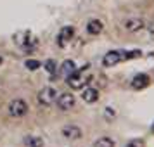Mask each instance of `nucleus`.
I'll use <instances>...</instances> for the list:
<instances>
[{
    "label": "nucleus",
    "instance_id": "f257e3e1",
    "mask_svg": "<svg viewBox=\"0 0 154 147\" xmlns=\"http://www.w3.org/2000/svg\"><path fill=\"white\" fill-rule=\"evenodd\" d=\"M7 112L12 118H23L28 112V104L23 99H12L7 106Z\"/></svg>",
    "mask_w": 154,
    "mask_h": 147
},
{
    "label": "nucleus",
    "instance_id": "f03ea898",
    "mask_svg": "<svg viewBox=\"0 0 154 147\" xmlns=\"http://www.w3.org/2000/svg\"><path fill=\"white\" fill-rule=\"evenodd\" d=\"M123 59H125V52L123 50H109L102 57V64H104L106 68H112V66H116L118 63H121Z\"/></svg>",
    "mask_w": 154,
    "mask_h": 147
},
{
    "label": "nucleus",
    "instance_id": "7ed1b4c3",
    "mask_svg": "<svg viewBox=\"0 0 154 147\" xmlns=\"http://www.w3.org/2000/svg\"><path fill=\"white\" fill-rule=\"evenodd\" d=\"M36 99H38V102L42 106H50L57 99V90L54 87H45V88H42L38 92V97Z\"/></svg>",
    "mask_w": 154,
    "mask_h": 147
},
{
    "label": "nucleus",
    "instance_id": "20e7f679",
    "mask_svg": "<svg viewBox=\"0 0 154 147\" xmlns=\"http://www.w3.org/2000/svg\"><path fill=\"white\" fill-rule=\"evenodd\" d=\"M66 81H68V85H69L71 88L80 90V88H83L85 85H87V81H88V80H87V76H82V75H80V71H75V73L68 75Z\"/></svg>",
    "mask_w": 154,
    "mask_h": 147
},
{
    "label": "nucleus",
    "instance_id": "39448f33",
    "mask_svg": "<svg viewBox=\"0 0 154 147\" xmlns=\"http://www.w3.org/2000/svg\"><path fill=\"white\" fill-rule=\"evenodd\" d=\"M57 107L61 109V111H69L75 107L76 104V100H75V95H71V93H61V95H57Z\"/></svg>",
    "mask_w": 154,
    "mask_h": 147
},
{
    "label": "nucleus",
    "instance_id": "423d86ee",
    "mask_svg": "<svg viewBox=\"0 0 154 147\" xmlns=\"http://www.w3.org/2000/svg\"><path fill=\"white\" fill-rule=\"evenodd\" d=\"M63 132V137H66L68 140H78L82 139V128L76 125H66L61 130Z\"/></svg>",
    "mask_w": 154,
    "mask_h": 147
},
{
    "label": "nucleus",
    "instance_id": "0eeeda50",
    "mask_svg": "<svg viewBox=\"0 0 154 147\" xmlns=\"http://www.w3.org/2000/svg\"><path fill=\"white\" fill-rule=\"evenodd\" d=\"M146 26V23L142 21L140 17H130L125 21V29L130 31V33H135V31H140V29Z\"/></svg>",
    "mask_w": 154,
    "mask_h": 147
},
{
    "label": "nucleus",
    "instance_id": "6e6552de",
    "mask_svg": "<svg viewBox=\"0 0 154 147\" xmlns=\"http://www.w3.org/2000/svg\"><path fill=\"white\" fill-rule=\"evenodd\" d=\"M102 29H104V24L99 19H90L87 23V33L88 35H99V33H102Z\"/></svg>",
    "mask_w": 154,
    "mask_h": 147
},
{
    "label": "nucleus",
    "instance_id": "1a4fd4ad",
    "mask_svg": "<svg viewBox=\"0 0 154 147\" xmlns=\"http://www.w3.org/2000/svg\"><path fill=\"white\" fill-rule=\"evenodd\" d=\"M149 81H151V78L147 76V75H137V76L133 78L132 87L135 88V90H140V88L147 87V85H149Z\"/></svg>",
    "mask_w": 154,
    "mask_h": 147
},
{
    "label": "nucleus",
    "instance_id": "9d476101",
    "mask_svg": "<svg viewBox=\"0 0 154 147\" xmlns=\"http://www.w3.org/2000/svg\"><path fill=\"white\" fill-rule=\"evenodd\" d=\"M83 100L85 102H88V104H94V102H97L99 100V92L95 90V88H87V90H83Z\"/></svg>",
    "mask_w": 154,
    "mask_h": 147
},
{
    "label": "nucleus",
    "instance_id": "9b49d317",
    "mask_svg": "<svg viewBox=\"0 0 154 147\" xmlns=\"http://www.w3.org/2000/svg\"><path fill=\"white\" fill-rule=\"evenodd\" d=\"M73 35H75V28L73 26H64L63 29H61V33H59V43L64 42V40H71L73 38Z\"/></svg>",
    "mask_w": 154,
    "mask_h": 147
},
{
    "label": "nucleus",
    "instance_id": "f8f14e48",
    "mask_svg": "<svg viewBox=\"0 0 154 147\" xmlns=\"http://www.w3.org/2000/svg\"><path fill=\"white\" fill-rule=\"evenodd\" d=\"M24 145L26 147H43V140L40 137L28 135V137H24Z\"/></svg>",
    "mask_w": 154,
    "mask_h": 147
},
{
    "label": "nucleus",
    "instance_id": "ddd939ff",
    "mask_svg": "<svg viewBox=\"0 0 154 147\" xmlns=\"http://www.w3.org/2000/svg\"><path fill=\"white\" fill-rule=\"evenodd\" d=\"M61 71H63L64 75H71V73H75V71H76V64H75V61L66 59V61L61 64Z\"/></svg>",
    "mask_w": 154,
    "mask_h": 147
},
{
    "label": "nucleus",
    "instance_id": "4468645a",
    "mask_svg": "<svg viewBox=\"0 0 154 147\" xmlns=\"http://www.w3.org/2000/svg\"><path fill=\"white\" fill-rule=\"evenodd\" d=\"M94 147H114V140L109 137H100L99 140H95Z\"/></svg>",
    "mask_w": 154,
    "mask_h": 147
},
{
    "label": "nucleus",
    "instance_id": "2eb2a0df",
    "mask_svg": "<svg viewBox=\"0 0 154 147\" xmlns=\"http://www.w3.org/2000/svg\"><path fill=\"white\" fill-rule=\"evenodd\" d=\"M24 66H26L29 71H35V69L40 68V61H36V59H28V61L24 63Z\"/></svg>",
    "mask_w": 154,
    "mask_h": 147
},
{
    "label": "nucleus",
    "instance_id": "dca6fc26",
    "mask_svg": "<svg viewBox=\"0 0 154 147\" xmlns=\"http://www.w3.org/2000/svg\"><path fill=\"white\" fill-rule=\"evenodd\" d=\"M56 68H57V63L56 61H52V59H49V61L45 63V69L49 71V73H52V75L56 73Z\"/></svg>",
    "mask_w": 154,
    "mask_h": 147
},
{
    "label": "nucleus",
    "instance_id": "f3484780",
    "mask_svg": "<svg viewBox=\"0 0 154 147\" xmlns=\"http://www.w3.org/2000/svg\"><path fill=\"white\" fill-rule=\"evenodd\" d=\"M125 147H146V142L140 139H135V140H130Z\"/></svg>",
    "mask_w": 154,
    "mask_h": 147
},
{
    "label": "nucleus",
    "instance_id": "a211bd4d",
    "mask_svg": "<svg viewBox=\"0 0 154 147\" xmlns=\"http://www.w3.org/2000/svg\"><path fill=\"white\" fill-rule=\"evenodd\" d=\"M146 28H147V31H149L151 35H154V21H152V23H149V24H147Z\"/></svg>",
    "mask_w": 154,
    "mask_h": 147
},
{
    "label": "nucleus",
    "instance_id": "6ab92c4d",
    "mask_svg": "<svg viewBox=\"0 0 154 147\" xmlns=\"http://www.w3.org/2000/svg\"><path fill=\"white\" fill-rule=\"evenodd\" d=\"M0 63H2V59H0Z\"/></svg>",
    "mask_w": 154,
    "mask_h": 147
},
{
    "label": "nucleus",
    "instance_id": "aec40b11",
    "mask_svg": "<svg viewBox=\"0 0 154 147\" xmlns=\"http://www.w3.org/2000/svg\"><path fill=\"white\" fill-rule=\"evenodd\" d=\"M152 130H154V126H152Z\"/></svg>",
    "mask_w": 154,
    "mask_h": 147
}]
</instances>
